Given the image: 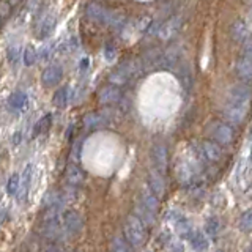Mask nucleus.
Segmentation results:
<instances>
[{
  "mask_svg": "<svg viewBox=\"0 0 252 252\" xmlns=\"http://www.w3.org/2000/svg\"><path fill=\"white\" fill-rule=\"evenodd\" d=\"M123 233L132 248H142L147 240V225L136 215H129L125 219Z\"/></svg>",
  "mask_w": 252,
  "mask_h": 252,
  "instance_id": "f257e3e1",
  "label": "nucleus"
},
{
  "mask_svg": "<svg viewBox=\"0 0 252 252\" xmlns=\"http://www.w3.org/2000/svg\"><path fill=\"white\" fill-rule=\"evenodd\" d=\"M208 132L213 140L218 142L219 145H230L235 140V131L230 125L222 122H215L208 126Z\"/></svg>",
  "mask_w": 252,
  "mask_h": 252,
  "instance_id": "f03ea898",
  "label": "nucleus"
},
{
  "mask_svg": "<svg viewBox=\"0 0 252 252\" xmlns=\"http://www.w3.org/2000/svg\"><path fill=\"white\" fill-rule=\"evenodd\" d=\"M251 99H252V92L249 89V85L248 84H240V85L232 87V90L228 92L227 104L249 107L251 106Z\"/></svg>",
  "mask_w": 252,
  "mask_h": 252,
  "instance_id": "7ed1b4c3",
  "label": "nucleus"
},
{
  "mask_svg": "<svg viewBox=\"0 0 252 252\" xmlns=\"http://www.w3.org/2000/svg\"><path fill=\"white\" fill-rule=\"evenodd\" d=\"M150 159L156 172H159L161 175H165L167 172V165H169V152L167 147L162 144H156L150 150Z\"/></svg>",
  "mask_w": 252,
  "mask_h": 252,
  "instance_id": "20e7f679",
  "label": "nucleus"
},
{
  "mask_svg": "<svg viewBox=\"0 0 252 252\" xmlns=\"http://www.w3.org/2000/svg\"><path fill=\"white\" fill-rule=\"evenodd\" d=\"M199 158L200 161L218 162L222 159V148L215 140H203L199 145Z\"/></svg>",
  "mask_w": 252,
  "mask_h": 252,
  "instance_id": "39448f33",
  "label": "nucleus"
},
{
  "mask_svg": "<svg viewBox=\"0 0 252 252\" xmlns=\"http://www.w3.org/2000/svg\"><path fill=\"white\" fill-rule=\"evenodd\" d=\"M85 14L89 16V19L102 24V26H109L110 18H112V10L101 6L99 3H89L85 6Z\"/></svg>",
  "mask_w": 252,
  "mask_h": 252,
  "instance_id": "423d86ee",
  "label": "nucleus"
},
{
  "mask_svg": "<svg viewBox=\"0 0 252 252\" xmlns=\"http://www.w3.org/2000/svg\"><path fill=\"white\" fill-rule=\"evenodd\" d=\"M63 227L71 235H77L82 232L84 228V219L74 210H66L63 213Z\"/></svg>",
  "mask_w": 252,
  "mask_h": 252,
  "instance_id": "0eeeda50",
  "label": "nucleus"
},
{
  "mask_svg": "<svg viewBox=\"0 0 252 252\" xmlns=\"http://www.w3.org/2000/svg\"><path fill=\"white\" fill-rule=\"evenodd\" d=\"M136 71V66H134V62H126L123 65H120L118 68H115L109 76L110 84L114 85H123L128 82V79L134 74Z\"/></svg>",
  "mask_w": 252,
  "mask_h": 252,
  "instance_id": "6e6552de",
  "label": "nucleus"
},
{
  "mask_svg": "<svg viewBox=\"0 0 252 252\" xmlns=\"http://www.w3.org/2000/svg\"><path fill=\"white\" fill-rule=\"evenodd\" d=\"M120 99H122V92H120V89H118V85L109 84V85L101 87V90L98 92L99 104H104V106L117 104Z\"/></svg>",
  "mask_w": 252,
  "mask_h": 252,
  "instance_id": "1a4fd4ad",
  "label": "nucleus"
},
{
  "mask_svg": "<svg viewBox=\"0 0 252 252\" xmlns=\"http://www.w3.org/2000/svg\"><path fill=\"white\" fill-rule=\"evenodd\" d=\"M249 112V107L243 106H233V104H225L224 107V117L227 122H230L232 125H241L244 123Z\"/></svg>",
  "mask_w": 252,
  "mask_h": 252,
  "instance_id": "9d476101",
  "label": "nucleus"
},
{
  "mask_svg": "<svg viewBox=\"0 0 252 252\" xmlns=\"http://www.w3.org/2000/svg\"><path fill=\"white\" fill-rule=\"evenodd\" d=\"M235 71H236V76L243 81V84H251L252 82V59L246 57V55H241L235 63Z\"/></svg>",
  "mask_w": 252,
  "mask_h": 252,
  "instance_id": "9b49d317",
  "label": "nucleus"
},
{
  "mask_svg": "<svg viewBox=\"0 0 252 252\" xmlns=\"http://www.w3.org/2000/svg\"><path fill=\"white\" fill-rule=\"evenodd\" d=\"M62 79H63V69L59 65L47 66L41 74V82L44 87H47V89H51V87H55L57 84H60Z\"/></svg>",
  "mask_w": 252,
  "mask_h": 252,
  "instance_id": "f8f14e48",
  "label": "nucleus"
},
{
  "mask_svg": "<svg viewBox=\"0 0 252 252\" xmlns=\"http://www.w3.org/2000/svg\"><path fill=\"white\" fill-rule=\"evenodd\" d=\"M148 188L152 189V192L158 197V199H162V197L165 195V181H164V175H161L159 172H150L148 175Z\"/></svg>",
  "mask_w": 252,
  "mask_h": 252,
  "instance_id": "ddd939ff",
  "label": "nucleus"
},
{
  "mask_svg": "<svg viewBox=\"0 0 252 252\" xmlns=\"http://www.w3.org/2000/svg\"><path fill=\"white\" fill-rule=\"evenodd\" d=\"M65 180L69 186H81L85 180V173L77 164H69L65 170Z\"/></svg>",
  "mask_w": 252,
  "mask_h": 252,
  "instance_id": "4468645a",
  "label": "nucleus"
},
{
  "mask_svg": "<svg viewBox=\"0 0 252 252\" xmlns=\"http://www.w3.org/2000/svg\"><path fill=\"white\" fill-rule=\"evenodd\" d=\"M55 26H57V18H55L54 14H46L44 18L41 19V22H39V27H38V33L36 36L39 39H46L49 38L52 35V32L55 29Z\"/></svg>",
  "mask_w": 252,
  "mask_h": 252,
  "instance_id": "2eb2a0df",
  "label": "nucleus"
},
{
  "mask_svg": "<svg viewBox=\"0 0 252 252\" xmlns=\"http://www.w3.org/2000/svg\"><path fill=\"white\" fill-rule=\"evenodd\" d=\"M107 120H109V117L104 112H90L84 117V126H85V129H96V128H101V126H104Z\"/></svg>",
  "mask_w": 252,
  "mask_h": 252,
  "instance_id": "dca6fc26",
  "label": "nucleus"
},
{
  "mask_svg": "<svg viewBox=\"0 0 252 252\" xmlns=\"http://www.w3.org/2000/svg\"><path fill=\"white\" fill-rule=\"evenodd\" d=\"M43 235L46 236V238L52 240V241L60 238L62 225L59 222V218H55V219H44V222H43Z\"/></svg>",
  "mask_w": 252,
  "mask_h": 252,
  "instance_id": "f3484780",
  "label": "nucleus"
},
{
  "mask_svg": "<svg viewBox=\"0 0 252 252\" xmlns=\"http://www.w3.org/2000/svg\"><path fill=\"white\" fill-rule=\"evenodd\" d=\"M27 101L29 98L24 92H14L8 96L6 104H8V109L13 110V112H19V110H24L27 107Z\"/></svg>",
  "mask_w": 252,
  "mask_h": 252,
  "instance_id": "a211bd4d",
  "label": "nucleus"
},
{
  "mask_svg": "<svg viewBox=\"0 0 252 252\" xmlns=\"http://www.w3.org/2000/svg\"><path fill=\"white\" fill-rule=\"evenodd\" d=\"M230 35H232V38L235 39V41L244 43L246 39L251 38V32H249L248 26L243 21H235L232 24V27H230Z\"/></svg>",
  "mask_w": 252,
  "mask_h": 252,
  "instance_id": "6ab92c4d",
  "label": "nucleus"
},
{
  "mask_svg": "<svg viewBox=\"0 0 252 252\" xmlns=\"http://www.w3.org/2000/svg\"><path fill=\"white\" fill-rule=\"evenodd\" d=\"M189 243L195 252H205L208 249V240H207V233H203L200 230L192 232V235L189 236Z\"/></svg>",
  "mask_w": 252,
  "mask_h": 252,
  "instance_id": "aec40b11",
  "label": "nucleus"
},
{
  "mask_svg": "<svg viewBox=\"0 0 252 252\" xmlns=\"http://www.w3.org/2000/svg\"><path fill=\"white\" fill-rule=\"evenodd\" d=\"M134 215H136L147 227H152V225L155 224V220H156L155 213H153V211H150L142 202L137 203L136 207H134Z\"/></svg>",
  "mask_w": 252,
  "mask_h": 252,
  "instance_id": "412c9836",
  "label": "nucleus"
},
{
  "mask_svg": "<svg viewBox=\"0 0 252 252\" xmlns=\"http://www.w3.org/2000/svg\"><path fill=\"white\" fill-rule=\"evenodd\" d=\"M140 200H142V203H144L150 211L156 213L158 210H159V199H158V197L152 192V189H150V188L142 189Z\"/></svg>",
  "mask_w": 252,
  "mask_h": 252,
  "instance_id": "4be33fe9",
  "label": "nucleus"
},
{
  "mask_svg": "<svg viewBox=\"0 0 252 252\" xmlns=\"http://www.w3.org/2000/svg\"><path fill=\"white\" fill-rule=\"evenodd\" d=\"M71 89L68 85L65 87H60V89L54 93V98H52V102L57 107L63 109V107H66L68 106V102H69V96H71Z\"/></svg>",
  "mask_w": 252,
  "mask_h": 252,
  "instance_id": "5701e85b",
  "label": "nucleus"
},
{
  "mask_svg": "<svg viewBox=\"0 0 252 252\" xmlns=\"http://www.w3.org/2000/svg\"><path fill=\"white\" fill-rule=\"evenodd\" d=\"M33 165H27L26 170L22 173V181H21V188H19V200H24L29 194V186H30V181H32V175H33Z\"/></svg>",
  "mask_w": 252,
  "mask_h": 252,
  "instance_id": "b1692460",
  "label": "nucleus"
},
{
  "mask_svg": "<svg viewBox=\"0 0 252 252\" xmlns=\"http://www.w3.org/2000/svg\"><path fill=\"white\" fill-rule=\"evenodd\" d=\"M175 228L180 236H183V238H189V236L192 235V224L189 222L188 218H183V216H178L175 219Z\"/></svg>",
  "mask_w": 252,
  "mask_h": 252,
  "instance_id": "393cba45",
  "label": "nucleus"
},
{
  "mask_svg": "<svg viewBox=\"0 0 252 252\" xmlns=\"http://www.w3.org/2000/svg\"><path fill=\"white\" fill-rule=\"evenodd\" d=\"M51 125H52V115H51V114L43 115V117L38 120V123L35 125V128H33V137H36V136H43V134H46L47 131L51 129Z\"/></svg>",
  "mask_w": 252,
  "mask_h": 252,
  "instance_id": "a878e982",
  "label": "nucleus"
},
{
  "mask_svg": "<svg viewBox=\"0 0 252 252\" xmlns=\"http://www.w3.org/2000/svg\"><path fill=\"white\" fill-rule=\"evenodd\" d=\"M178 29H180V19H172L167 24H164L162 29H159V38L169 39L177 33Z\"/></svg>",
  "mask_w": 252,
  "mask_h": 252,
  "instance_id": "bb28decb",
  "label": "nucleus"
},
{
  "mask_svg": "<svg viewBox=\"0 0 252 252\" xmlns=\"http://www.w3.org/2000/svg\"><path fill=\"white\" fill-rule=\"evenodd\" d=\"M238 228L243 233H251L252 232V210H248L243 213L238 219Z\"/></svg>",
  "mask_w": 252,
  "mask_h": 252,
  "instance_id": "cd10ccee",
  "label": "nucleus"
},
{
  "mask_svg": "<svg viewBox=\"0 0 252 252\" xmlns=\"http://www.w3.org/2000/svg\"><path fill=\"white\" fill-rule=\"evenodd\" d=\"M219 228H220V224H219V219L211 216L207 219V224H205V233H207L210 238H216L218 233H219Z\"/></svg>",
  "mask_w": 252,
  "mask_h": 252,
  "instance_id": "c85d7f7f",
  "label": "nucleus"
},
{
  "mask_svg": "<svg viewBox=\"0 0 252 252\" xmlns=\"http://www.w3.org/2000/svg\"><path fill=\"white\" fill-rule=\"evenodd\" d=\"M6 54H8V62H10L13 66H18L19 60H21V55H22L21 46L19 44H11L10 47H8Z\"/></svg>",
  "mask_w": 252,
  "mask_h": 252,
  "instance_id": "c756f323",
  "label": "nucleus"
},
{
  "mask_svg": "<svg viewBox=\"0 0 252 252\" xmlns=\"http://www.w3.org/2000/svg\"><path fill=\"white\" fill-rule=\"evenodd\" d=\"M112 252H131V244L123 236H115L112 240Z\"/></svg>",
  "mask_w": 252,
  "mask_h": 252,
  "instance_id": "7c9ffc66",
  "label": "nucleus"
},
{
  "mask_svg": "<svg viewBox=\"0 0 252 252\" xmlns=\"http://www.w3.org/2000/svg\"><path fill=\"white\" fill-rule=\"evenodd\" d=\"M21 188V177L18 173H13V175L8 178V185H6V192L10 195H18Z\"/></svg>",
  "mask_w": 252,
  "mask_h": 252,
  "instance_id": "2f4dec72",
  "label": "nucleus"
},
{
  "mask_svg": "<svg viewBox=\"0 0 252 252\" xmlns=\"http://www.w3.org/2000/svg\"><path fill=\"white\" fill-rule=\"evenodd\" d=\"M22 57H24V63H26V66H32L36 62L38 54L32 46H26V49H24V52H22Z\"/></svg>",
  "mask_w": 252,
  "mask_h": 252,
  "instance_id": "473e14b6",
  "label": "nucleus"
},
{
  "mask_svg": "<svg viewBox=\"0 0 252 252\" xmlns=\"http://www.w3.org/2000/svg\"><path fill=\"white\" fill-rule=\"evenodd\" d=\"M11 11V5L10 2H5V0H0V18H8Z\"/></svg>",
  "mask_w": 252,
  "mask_h": 252,
  "instance_id": "72a5a7b5",
  "label": "nucleus"
},
{
  "mask_svg": "<svg viewBox=\"0 0 252 252\" xmlns=\"http://www.w3.org/2000/svg\"><path fill=\"white\" fill-rule=\"evenodd\" d=\"M115 54H117V49H115V47H114L112 44H107V46L104 47V57H106L107 62H114Z\"/></svg>",
  "mask_w": 252,
  "mask_h": 252,
  "instance_id": "f704fd0d",
  "label": "nucleus"
},
{
  "mask_svg": "<svg viewBox=\"0 0 252 252\" xmlns=\"http://www.w3.org/2000/svg\"><path fill=\"white\" fill-rule=\"evenodd\" d=\"M243 55L252 59V38L246 39V41L243 43Z\"/></svg>",
  "mask_w": 252,
  "mask_h": 252,
  "instance_id": "c9c22d12",
  "label": "nucleus"
},
{
  "mask_svg": "<svg viewBox=\"0 0 252 252\" xmlns=\"http://www.w3.org/2000/svg\"><path fill=\"white\" fill-rule=\"evenodd\" d=\"M150 24H152V18H148V16H145L144 19H140L139 22V30L140 32H145L148 27H150Z\"/></svg>",
  "mask_w": 252,
  "mask_h": 252,
  "instance_id": "e433bc0d",
  "label": "nucleus"
},
{
  "mask_svg": "<svg viewBox=\"0 0 252 252\" xmlns=\"http://www.w3.org/2000/svg\"><path fill=\"white\" fill-rule=\"evenodd\" d=\"M169 252H185V248L181 243H173L172 246L169 248Z\"/></svg>",
  "mask_w": 252,
  "mask_h": 252,
  "instance_id": "4c0bfd02",
  "label": "nucleus"
},
{
  "mask_svg": "<svg viewBox=\"0 0 252 252\" xmlns=\"http://www.w3.org/2000/svg\"><path fill=\"white\" fill-rule=\"evenodd\" d=\"M5 219H6V210L0 205V224H2Z\"/></svg>",
  "mask_w": 252,
  "mask_h": 252,
  "instance_id": "58836bf2",
  "label": "nucleus"
},
{
  "mask_svg": "<svg viewBox=\"0 0 252 252\" xmlns=\"http://www.w3.org/2000/svg\"><path fill=\"white\" fill-rule=\"evenodd\" d=\"M87 68H89V59H84V60L81 62V69L85 71Z\"/></svg>",
  "mask_w": 252,
  "mask_h": 252,
  "instance_id": "ea45409f",
  "label": "nucleus"
},
{
  "mask_svg": "<svg viewBox=\"0 0 252 252\" xmlns=\"http://www.w3.org/2000/svg\"><path fill=\"white\" fill-rule=\"evenodd\" d=\"M46 252H65V251H62V249H57V248H51V249H47Z\"/></svg>",
  "mask_w": 252,
  "mask_h": 252,
  "instance_id": "a19ab883",
  "label": "nucleus"
},
{
  "mask_svg": "<svg viewBox=\"0 0 252 252\" xmlns=\"http://www.w3.org/2000/svg\"><path fill=\"white\" fill-rule=\"evenodd\" d=\"M8 2H10V5H16L19 2V0H8Z\"/></svg>",
  "mask_w": 252,
  "mask_h": 252,
  "instance_id": "79ce46f5",
  "label": "nucleus"
},
{
  "mask_svg": "<svg viewBox=\"0 0 252 252\" xmlns=\"http://www.w3.org/2000/svg\"><path fill=\"white\" fill-rule=\"evenodd\" d=\"M249 18H251V21H252V8H251V11H249Z\"/></svg>",
  "mask_w": 252,
  "mask_h": 252,
  "instance_id": "37998d69",
  "label": "nucleus"
},
{
  "mask_svg": "<svg viewBox=\"0 0 252 252\" xmlns=\"http://www.w3.org/2000/svg\"><path fill=\"white\" fill-rule=\"evenodd\" d=\"M248 252H252V248H251V249H249V251H248Z\"/></svg>",
  "mask_w": 252,
  "mask_h": 252,
  "instance_id": "c03bdc74",
  "label": "nucleus"
},
{
  "mask_svg": "<svg viewBox=\"0 0 252 252\" xmlns=\"http://www.w3.org/2000/svg\"><path fill=\"white\" fill-rule=\"evenodd\" d=\"M220 252H222V251H220Z\"/></svg>",
  "mask_w": 252,
  "mask_h": 252,
  "instance_id": "a18cd8bd",
  "label": "nucleus"
}]
</instances>
